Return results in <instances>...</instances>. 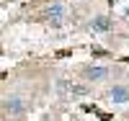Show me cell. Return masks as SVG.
<instances>
[{
	"label": "cell",
	"instance_id": "1",
	"mask_svg": "<svg viewBox=\"0 0 129 121\" xmlns=\"http://www.w3.org/2000/svg\"><path fill=\"white\" fill-rule=\"evenodd\" d=\"M57 90H59V93H64V95L80 98V95H85V93H88V88H85V85H78V83H67V80H59V83H57Z\"/></svg>",
	"mask_w": 129,
	"mask_h": 121
},
{
	"label": "cell",
	"instance_id": "2",
	"mask_svg": "<svg viewBox=\"0 0 129 121\" xmlns=\"http://www.w3.org/2000/svg\"><path fill=\"white\" fill-rule=\"evenodd\" d=\"M85 75V80H93V83H101L109 77V67H98V64H90V67H85L83 70Z\"/></svg>",
	"mask_w": 129,
	"mask_h": 121
},
{
	"label": "cell",
	"instance_id": "3",
	"mask_svg": "<svg viewBox=\"0 0 129 121\" xmlns=\"http://www.w3.org/2000/svg\"><path fill=\"white\" fill-rule=\"evenodd\" d=\"M3 108H5L10 116H21L26 106H23V101H21V98H16V95H13V98H8V101L3 103Z\"/></svg>",
	"mask_w": 129,
	"mask_h": 121
},
{
	"label": "cell",
	"instance_id": "4",
	"mask_svg": "<svg viewBox=\"0 0 129 121\" xmlns=\"http://www.w3.org/2000/svg\"><path fill=\"white\" fill-rule=\"evenodd\" d=\"M111 101L119 103V106L121 103H129V88L126 85H114L111 88Z\"/></svg>",
	"mask_w": 129,
	"mask_h": 121
},
{
	"label": "cell",
	"instance_id": "5",
	"mask_svg": "<svg viewBox=\"0 0 129 121\" xmlns=\"http://www.w3.org/2000/svg\"><path fill=\"white\" fill-rule=\"evenodd\" d=\"M62 18H64V8H62L59 3H54V5L47 10V21H49L52 26H59V23H62Z\"/></svg>",
	"mask_w": 129,
	"mask_h": 121
},
{
	"label": "cell",
	"instance_id": "6",
	"mask_svg": "<svg viewBox=\"0 0 129 121\" xmlns=\"http://www.w3.org/2000/svg\"><path fill=\"white\" fill-rule=\"evenodd\" d=\"M111 26H114V21L106 18V16H98V18L90 21V31H98V34H103V31H111Z\"/></svg>",
	"mask_w": 129,
	"mask_h": 121
}]
</instances>
